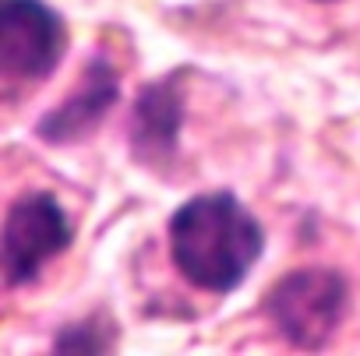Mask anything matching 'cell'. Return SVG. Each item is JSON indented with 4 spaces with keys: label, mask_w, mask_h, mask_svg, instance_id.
<instances>
[{
    "label": "cell",
    "mask_w": 360,
    "mask_h": 356,
    "mask_svg": "<svg viewBox=\"0 0 360 356\" xmlns=\"http://www.w3.org/2000/svg\"><path fill=\"white\" fill-rule=\"evenodd\" d=\"M258 219L226 191L191 198L169 219V254L176 272L209 293H233L262 258Z\"/></svg>",
    "instance_id": "6da1fadb"
},
{
    "label": "cell",
    "mask_w": 360,
    "mask_h": 356,
    "mask_svg": "<svg viewBox=\"0 0 360 356\" xmlns=\"http://www.w3.org/2000/svg\"><path fill=\"white\" fill-rule=\"evenodd\" d=\"M342 279L328 268H307L283 279L269 296L276 328L297 349H321L342 314Z\"/></svg>",
    "instance_id": "7a4b0ae2"
},
{
    "label": "cell",
    "mask_w": 360,
    "mask_h": 356,
    "mask_svg": "<svg viewBox=\"0 0 360 356\" xmlns=\"http://www.w3.org/2000/svg\"><path fill=\"white\" fill-rule=\"evenodd\" d=\"M68 50V29L43 0H4L0 4V64L8 78H50Z\"/></svg>",
    "instance_id": "3957f363"
},
{
    "label": "cell",
    "mask_w": 360,
    "mask_h": 356,
    "mask_svg": "<svg viewBox=\"0 0 360 356\" xmlns=\"http://www.w3.org/2000/svg\"><path fill=\"white\" fill-rule=\"evenodd\" d=\"M71 223L57 198L25 195L11 205L4 223V275L11 286H25L39 275V268L68 251Z\"/></svg>",
    "instance_id": "277c9868"
},
{
    "label": "cell",
    "mask_w": 360,
    "mask_h": 356,
    "mask_svg": "<svg viewBox=\"0 0 360 356\" xmlns=\"http://www.w3.org/2000/svg\"><path fill=\"white\" fill-rule=\"evenodd\" d=\"M113 103H117V74L103 60H96L82 74V85L68 95V103L43 117L39 134L50 141H75V138L89 134Z\"/></svg>",
    "instance_id": "5b68a950"
},
{
    "label": "cell",
    "mask_w": 360,
    "mask_h": 356,
    "mask_svg": "<svg viewBox=\"0 0 360 356\" xmlns=\"http://www.w3.org/2000/svg\"><path fill=\"white\" fill-rule=\"evenodd\" d=\"M173 131H176V99L162 88H148V95L138 99L134 145L166 152L173 145Z\"/></svg>",
    "instance_id": "8992f818"
}]
</instances>
